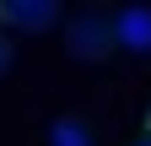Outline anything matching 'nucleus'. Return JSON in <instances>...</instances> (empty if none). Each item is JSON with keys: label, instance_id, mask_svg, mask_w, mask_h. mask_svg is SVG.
<instances>
[{"label": "nucleus", "instance_id": "nucleus-1", "mask_svg": "<svg viewBox=\"0 0 151 146\" xmlns=\"http://www.w3.org/2000/svg\"><path fill=\"white\" fill-rule=\"evenodd\" d=\"M0 22L16 33H43L60 22V6L54 0H0Z\"/></svg>", "mask_w": 151, "mask_h": 146}, {"label": "nucleus", "instance_id": "nucleus-2", "mask_svg": "<svg viewBox=\"0 0 151 146\" xmlns=\"http://www.w3.org/2000/svg\"><path fill=\"white\" fill-rule=\"evenodd\" d=\"M113 38H119V22H108V16H81V22H70V54L97 60V54H108Z\"/></svg>", "mask_w": 151, "mask_h": 146}, {"label": "nucleus", "instance_id": "nucleus-3", "mask_svg": "<svg viewBox=\"0 0 151 146\" xmlns=\"http://www.w3.org/2000/svg\"><path fill=\"white\" fill-rule=\"evenodd\" d=\"M119 38H129V43H146V38H151V16H146V11H129L124 22H119Z\"/></svg>", "mask_w": 151, "mask_h": 146}, {"label": "nucleus", "instance_id": "nucleus-4", "mask_svg": "<svg viewBox=\"0 0 151 146\" xmlns=\"http://www.w3.org/2000/svg\"><path fill=\"white\" fill-rule=\"evenodd\" d=\"M54 146H86V130L81 124H54Z\"/></svg>", "mask_w": 151, "mask_h": 146}, {"label": "nucleus", "instance_id": "nucleus-5", "mask_svg": "<svg viewBox=\"0 0 151 146\" xmlns=\"http://www.w3.org/2000/svg\"><path fill=\"white\" fill-rule=\"evenodd\" d=\"M6 70H11V38L0 33V76H6Z\"/></svg>", "mask_w": 151, "mask_h": 146}, {"label": "nucleus", "instance_id": "nucleus-6", "mask_svg": "<svg viewBox=\"0 0 151 146\" xmlns=\"http://www.w3.org/2000/svg\"><path fill=\"white\" fill-rule=\"evenodd\" d=\"M146 130H151V108H146Z\"/></svg>", "mask_w": 151, "mask_h": 146}, {"label": "nucleus", "instance_id": "nucleus-7", "mask_svg": "<svg viewBox=\"0 0 151 146\" xmlns=\"http://www.w3.org/2000/svg\"><path fill=\"white\" fill-rule=\"evenodd\" d=\"M135 146H151V135H146V141H135Z\"/></svg>", "mask_w": 151, "mask_h": 146}]
</instances>
